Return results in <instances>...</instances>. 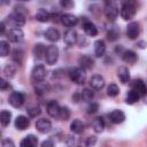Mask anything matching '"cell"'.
Wrapping results in <instances>:
<instances>
[{
	"mask_svg": "<svg viewBox=\"0 0 147 147\" xmlns=\"http://www.w3.org/2000/svg\"><path fill=\"white\" fill-rule=\"evenodd\" d=\"M86 110H87V114H94L95 111L99 110V105L96 102H91Z\"/></svg>",
	"mask_w": 147,
	"mask_h": 147,
	"instance_id": "obj_41",
	"label": "cell"
},
{
	"mask_svg": "<svg viewBox=\"0 0 147 147\" xmlns=\"http://www.w3.org/2000/svg\"><path fill=\"white\" fill-rule=\"evenodd\" d=\"M59 48L55 45H49L46 49V55H45V60L46 63L49 65H53L56 63L57 59H59Z\"/></svg>",
	"mask_w": 147,
	"mask_h": 147,
	"instance_id": "obj_5",
	"label": "cell"
},
{
	"mask_svg": "<svg viewBox=\"0 0 147 147\" xmlns=\"http://www.w3.org/2000/svg\"><path fill=\"white\" fill-rule=\"evenodd\" d=\"M34 91H36V94L38 95H44L45 93H47L49 91V86L48 84L44 83V82H39V83H36L34 85Z\"/></svg>",
	"mask_w": 147,
	"mask_h": 147,
	"instance_id": "obj_29",
	"label": "cell"
},
{
	"mask_svg": "<svg viewBox=\"0 0 147 147\" xmlns=\"http://www.w3.org/2000/svg\"><path fill=\"white\" fill-rule=\"evenodd\" d=\"M60 6L64 9H70L71 7H74V2L70 0H61L60 1Z\"/></svg>",
	"mask_w": 147,
	"mask_h": 147,
	"instance_id": "obj_42",
	"label": "cell"
},
{
	"mask_svg": "<svg viewBox=\"0 0 147 147\" xmlns=\"http://www.w3.org/2000/svg\"><path fill=\"white\" fill-rule=\"evenodd\" d=\"M118 37H119V30L117 29V26L110 28V30L107 32V39L109 41H116Z\"/></svg>",
	"mask_w": 147,
	"mask_h": 147,
	"instance_id": "obj_32",
	"label": "cell"
},
{
	"mask_svg": "<svg viewBox=\"0 0 147 147\" xmlns=\"http://www.w3.org/2000/svg\"><path fill=\"white\" fill-rule=\"evenodd\" d=\"M5 30H6V22H1V24H0V32H1V34H3L5 33Z\"/></svg>",
	"mask_w": 147,
	"mask_h": 147,
	"instance_id": "obj_49",
	"label": "cell"
},
{
	"mask_svg": "<svg viewBox=\"0 0 147 147\" xmlns=\"http://www.w3.org/2000/svg\"><path fill=\"white\" fill-rule=\"evenodd\" d=\"M67 142H68V145H69V146H72V145H74V142H75V139H74L72 137L68 136V137H67Z\"/></svg>",
	"mask_w": 147,
	"mask_h": 147,
	"instance_id": "obj_51",
	"label": "cell"
},
{
	"mask_svg": "<svg viewBox=\"0 0 147 147\" xmlns=\"http://www.w3.org/2000/svg\"><path fill=\"white\" fill-rule=\"evenodd\" d=\"M6 22L9 23L10 25L15 26V28H21V26H23L25 24V16L14 11V13H11V14H9L7 16Z\"/></svg>",
	"mask_w": 147,
	"mask_h": 147,
	"instance_id": "obj_4",
	"label": "cell"
},
{
	"mask_svg": "<svg viewBox=\"0 0 147 147\" xmlns=\"http://www.w3.org/2000/svg\"><path fill=\"white\" fill-rule=\"evenodd\" d=\"M96 144V137L95 136H90L85 140V147H93Z\"/></svg>",
	"mask_w": 147,
	"mask_h": 147,
	"instance_id": "obj_40",
	"label": "cell"
},
{
	"mask_svg": "<svg viewBox=\"0 0 147 147\" xmlns=\"http://www.w3.org/2000/svg\"><path fill=\"white\" fill-rule=\"evenodd\" d=\"M47 114L51 116V117H55V118H59V115H60V111H61V107L60 105L57 103V101L55 100H51L48 103H47Z\"/></svg>",
	"mask_w": 147,
	"mask_h": 147,
	"instance_id": "obj_13",
	"label": "cell"
},
{
	"mask_svg": "<svg viewBox=\"0 0 147 147\" xmlns=\"http://www.w3.org/2000/svg\"><path fill=\"white\" fill-rule=\"evenodd\" d=\"M7 38H8L9 41L17 44V42L23 41V39H24V33H23L22 29H20V28H13V29H10V30L7 32Z\"/></svg>",
	"mask_w": 147,
	"mask_h": 147,
	"instance_id": "obj_8",
	"label": "cell"
},
{
	"mask_svg": "<svg viewBox=\"0 0 147 147\" xmlns=\"http://www.w3.org/2000/svg\"><path fill=\"white\" fill-rule=\"evenodd\" d=\"M108 116H109V121L111 123H114V124L123 123L124 119H125V114L119 109H115V110L110 111V114Z\"/></svg>",
	"mask_w": 147,
	"mask_h": 147,
	"instance_id": "obj_15",
	"label": "cell"
},
{
	"mask_svg": "<svg viewBox=\"0 0 147 147\" xmlns=\"http://www.w3.org/2000/svg\"><path fill=\"white\" fill-rule=\"evenodd\" d=\"M40 147H54V144L51 139H47V140H44L40 145Z\"/></svg>",
	"mask_w": 147,
	"mask_h": 147,
	"instance_id": "obj_46",
	"label": "cell"
},
{
	"mask_svg": "<svg viewBox=\"0 0 147 147\" xmlns=\"http://www.w3.org/2000/svg\"><path fill=\"white\" fill-rule=\"evenodd\" d=\"M29 125H30V119H29L26 116L20 115V116L16 117V119H15V127H16L17 130L23 131V130L28 129Z\"/></svg>",
	"mask_w": 147,
	"mask_h": 147,
	"instance_id": "obj_19",
	"label": "cell"
},
{
	"mask_svg": "<svg viewBox=\"0 0 147 147\" xmlns=\"http://www.w3.org/2000/svg\"><path fill=\"white\" fill-rule=\"evenodd\" d=\"M139 34H140V24L138 22L129 23V25L126 26V36L129 37V39L134 40L139 37Z\"/></svg>",
	"mask_w": 147,
	"mask_h": 147,
	"instance_id": "obj_9",
	"label": "cell"
},
{
	"mask_svg": "<svg viewBox=\"0 0 147 147\" xmlns=\"http://www.w3.org/2000/svg\"><path fill=\"white\" fill-rule=\"evenodd\" d=\"M44 36L47 40L49 41H57L60 39V32L57 29L55 28H48L45 32H44Z\"/></svg>",
	"mask_w": 147,
	"mask_h": 147,
	"instance_id": "obj_22",
	"label": "cell"
},
{
	"mask_svg": "<svg viewBox=\"0 0 147 147\" xmlns=\"http://www.w3.org/2000/svg\"><path fill=\"white\" fill-rule=\"evenodd\" d=\"M49 18H51V14H49V11L47 9L39 8L37 10V13H36V20L37 21H39L41 23H46V22L49 21Z\"/></svg>",
	"mask_w": 147,
	"mask_h": 147,
	"instance_id": "obj_24",
	"label": "cell"
},
{
	"mask_svg": "<svg viewBox=\"0 0 147 147\" xmlns=\"http://www.w3.org/2000/svg\"><path fill=\"white\" fill-rule=\"evenodd\" d=\"M46 77V68L42 64H37L33 67L32 71H31V79L34 83H39L42 82Z\"/></svg>",
	"mask_w": 147,
	"mask_h": 147,
	"instance_id": "obj_6",
	"label": "cell"
},
{
	"mask_svg": "<svg viewBox=\"0 0 147 147\" xmlns=\"http://www.w3.org/2000/svg\"><path fill=\"white\" fill-rule=\"evenodd\" d=\"M72 100H74L75 102H78L79 100H82V96H80V93H75V94L72 95Z\"/></svg>",
	"mask_w": 147,
	"mask_h": 147,
	"instance_id": "obj_48",
	"label": "cell"
},
{
	"mask_svg": "<svg viewBox=\"0 0 147 147\" xmlns=\"http://www.w3.org/2000/svg\"><path fill=\"white\" fill-rule=\"evenodd\" d=\"M37 145H38V139L33 134L26 136L20 142V147H37Z\"/></svg>",
	"mask_w": 147,
	"mask_h": 147,
	"instance_id": "obj_20",
	"label": "cell"
},
{
	"mask_svg": "<svg viewBox=\"0 0 147 147\" xmlns=\"http://www.w3.org/2000/svg\"><path fill=\"white\" fill-rule=\"evenodd\" d=\"M46 49H47V47H46L44 44H41V42L36 44L34 47H33V55H34V57L38 59V60L45 57V55H46Z\"/></svg>",
	"mask_w": 147,
	"mask_h": 147,
	"instance_id": "obj_23",
	"label": "cell"
},
{
	"mask_svg": "<svg viewBox=\"0 0 147 147\" xmlns=\"http://www.w3.org/2000/svg\"><path fill=\"white\" fill-rule=\"evenodd\" d=\"M122 60L125 62V63H129V64H133L137 62L138 60V55L136 52L131 51V49H126L122 53Z\"/></svg>",
	"mask_w": 147,
	"mask_h": 147,
	"instance_id": "obj_18",
	"label": "cell"
},
{
	"mask_svg": "<svg viewBox=\"0 0 147 147\" xmlns=\"http://www.w3.org/2000/svg\"><path fill=\"white\" fill-rule=\"evenodd\" d=\"M131 90L136 91L139 94L140 98H144V96L147 95V85L140 78H136V79L132 80V83H131Z\"/></svg>",
	"mask_w": 147,
	"mask_h": 147,
	"instance_id": "obj_7",
	"label": "cell"
},
{
	"mask_svg": "<svg viewBox=\"0 0 147 147\" xmlns=\"http://www.w3.org/2000/svg\"><path fill=\"white\" fill-rule=\"evenodd\" d=\"M10 119H11V113L9 110H1L0 113V122L3 126H7L9 123H10Z\"/></svg>",
	"mask_w": 147,
	"mask_h": 147,
	"instance_id": "obj_30",
	"label": "cell"
},
{
	"mask_svg": "<svg viewBox=\"0 0 147 147\" xmlns=\"http://www.w3.org/2000/svg\"><path fill=\"white\" fill-rule=\"evenodd\" d=\"M136 13H137V6L133 1H125V2L122 3L119 14H121V17L123 20L129 21V20L133 18Z\"/></svg>",
	"mask_w": 147,
	"mask_h": 147,
	"instance_id": "obj_1",
	"label": "cell"
},
{
	"mask_svg": "<svg viewBox=\"0 0 147 147\" xmlns=\"http://www.w3.org/2000/svg\"><path fill=\"white\" fill-rule=\"evenodd\" d=\"M70 130H71V132L76 133V134L83 133L85 130V124L80 119H74L70 124Z\"/></svg>",
	"mask_w": 147,
	"mask_h": 147,
	"instance_id": "obj_26",
	"label": "cell"
},
{
	"mask_svg": "<svg viewBox=\"0 0 147 147\" xmlns=\"http://www.w3.org/2000/svg\"><path fill=\"white\" fill-rule=\"evenodd\" d=\"M107 93H108L109 96L115 98V96L118 95V93H119V88H118V86H117L115 83H110L109 86H108V88H107Z\"/></svg>",
	"mask_w": 147,
	"mask_h": 147,
	"instance_id": "obj_37",
	"label": "cell"
},
{
	"mask_svg": "<svg viewBox=\"0 0 147 147\" xmlns=\"http://www.w3.org/2000/svg\"><path fill=\"white\" fill-rule=\"evenodd\" d=\"M63 39H64V42H65L67 45L72 46V45H75V44L77 42V40H78V34H77V32H76L75 29L69 28V29H67V30L64 31Z\"/></svg>",
	"mask_w": 147,
	"mask_h": 147,
	"instance_id": "obj_11",
	"label": "cell"
},
{
	"mask_svg": "<svg viewBox=\"0 0 147 147\" xmlns=\"http://www.w3.org/2000/svg\"><path fill=\"white\" fill-rule=\"evenodd\" d=\"M118 13H119V9H118V6L115 1H107L106 2V5H105V15H106L108 21L114 22L117 18Z\"/></svg>",
	"mask_w": 147,
	"mask_h": 147,
	"instance_id": "obj_3",
	"label": "cell"
},
{
	"mask_svg": "<svg viewBox=\"0 0 147 147\" xmlns=\"http://www.w3.org/2000/svg\"><path fill=\"white\" fill-rule=\"evenodd\" d=\"M80 96H82V100L88 102V101H91V100L93 99L94 92H93V90H91V88H84V90L80 92Z\"/></svg>",
	"mask_w": 147,
	"mask_h": 147,
	"instance_id": "obj_33",
	"label": "cell"
},
{
	"mask_svg": "<svg viewBox=\"0 0 147 147\" xmlns=\"http://www.w3.org/2000/svg\"><path fill=\"white\" fill-rule=\"evenodd\" d=\"M69 75V78L71 82L80 85V84H84L85 80H86V74H85V70L80 67H76V68H71L68 72Z\"/></svg>",
	"mask_w": 147,
	"mask_h": 147,
	"instance_id": "obj_2",
	"label": "cell"
},
{
	"mask_svg": "<svg viewBox=\"0 0 147 147\" xmlns=\"http://www.w3.org/2000/svg\"><path fill=\"white\" fill-rule=\"evenodd\" d=\"M36 129L40 132V133H47L51 131L52 129V123L49 119L46 118H40L36 122Z\"/></svg>",
	"mask_w": 147,
	"mask_h": 147,
	"instance_id": "obj_14",
	"label": "cell"
},
{
	"mask_svg": "<svg viewBox=\"0 0 147 147\" xmlns=\"http://www.w3.org/2000/svg\"><path fill=\"white\" fill-rule=\"evenodd\" d=\"M117 77L119 78V80L124 84H126L129 80H130V72H129V69L124 65L119 67L117 69Z\"/></svg>",
	"mask_w": 147,
	"mask_h": 147,
	"instance_id": "obj_27",
	"label": "cell"
},
{
	"mask_svg": "<svg viewBox=\"0 0 147 147\" xmlns=\"http://www.w3.org/2000/svg\"><path fill=\"white\" fill-rule=\"evenodd\" d=\"M23 55H24L23 51L16 48V49H14V52H13V60H14L18 65H21L22 62H23Z\"/></svg>",
	"mask_w": 147,
	"mask_h": 147,
	"instance_id": "obj_36",
	"label": "cell"
},
{
	"mask_svg": "<svg viewBox=\"0 0 147 147\" xmlns=\"http://www.w3.org/2000/svg\"><path fill=\"white\" fill-rule=\"evenodd\" d=\"M146 46H147V42H146V41H144V40H141V41H138V42H137V47H139V48H142V49H144Z\"/></svg>",
	"mask_w": 147,
	"mask_h": 147,
	"instance_id": "obj_47",
	"label": "cell"
},
{
	"mask_svg": "<svg viewBox=\"0 0 147 147\" xmlns=\"http://www.w3.org/2000/svg\"><path fill=\"white\" fill-rule=\"evenodd\" d=\"M78 39L80 40V41H79V47H85V45H86V42H87L86 39H85V38H79V37H78Z\"/></svg>",
	"mask_w": 147,
	"mask_h": 147,
	"instance_id": "obj_50",
	"label": "cell"
},
{
	"mask_svg": "<svg viewBox=\"0 0 147 147\" xmlns=\"http://www.w3.org/2000/svg\"><path fill=\"white\" fill-rule=\"evenodd\" d=\"M8 102L13 107L20 108L24 103V94L22 92H11L9 98H8Z\"/></svg>",
	"mask_w": 147,
	"mask_h": 147,
	"instance_id": "obj_10",
	"label": "cell"
},
{
	"mask_svg": "<svg viewBox=\"0 0 147 147\" xmlns=\"http://www.w3.org/2000/svg\"><path fill=\"white\" fill-rule=\"evenodd\" d=\"M15 11L16 13H18V14H22V15H26V13H28V10H26V8L25 7H23V6H16L15 7Z\"/></svg>",
	"mask_w": 147,
	"mask_h": 147,
	"instance_id": "obj_45",
	"label": "cell"
},
{
	"mask_svg": "<svg viewBox=\"0 0 147 147\" xmlns=\"http://www.w3.org/2000/svg\"><path fill=\"white\" fill-rule=\"evenodd\" d=\"M106 53V44L103 40H96L94 42V55L96 57H102Z\"/></svg>",
	"mask_w": 147,
	"mask_h": 147,
	"instance_id": "obj_25",
	"label": "cell"
},
{
	"mask_svg": "<svg viewBox=\"0 0 147 147\" xmlns=\"http://www.w3.org/2000/svg\"><path fill=\"white\" fill-rule=\"evenodd\" d=\"M1 147H15V145L10 139H3L1 141Z\"/></svg>",
	"mask_w": 147,
	"mask_h": 147,
	"instance_id": "obj_43",
	"label": "cell"
},
{
	"mask_svg": "<svg viewBox=\"0 0 147 147\" xmlns=\"http://www.w3.org/2000/svg\"><path fill=\"white\" fill-rule=\"evenodd\" d=\"M83 29L85 31V33L90 37H94L98 34V28L95 26V24L88 20H85L83 23Z\"/></svg>",
	"mask_w": 147,
	"mask_h": 147,
	"instance_id": "obj_17",
	"label": "cell"
},
{
	"mask_svg": "<svg viewBox=\"0 0 147 147\" xmlns=\"http://www.w3.org/2000/svg\"><path fill=\"white\" fill-rule=\"evenodd\" d=\"M16 72V67L13 64V63H7L5 67H3V74L5 76L7 77H13Z\"/></svg>",
	"mask_w": 147,
	"mask_h": 147,
	"instance_id": "obj_35",
	"label": "cell"
},
{
	"mask_svg": "<svg viewBox=\"0 0 147 147\" xmlns=\"http://www.w3.org/2000/svg\"><path fill=\"white\" fill-rule=\"evenodd\" d=\"M60 21H61V23H62L64 26H68V28L75 26V25L78 23V18H77L75 15L69 14V13L62 14V15L60 16Z\"/></svg>",
	"mask_w": 147,
	"mask_h": 147,
	"instance_id": "obj_12",
	"label": "cell"
},
{
	"mask_svg": "<svg viewBox=\"0 0 147 147\" xmlns=\"http://www.w3.org/2000/svg\"><path fill=\"white\" fill-rule=\"evenodd\" d=\"M8 87H10L9 83H8L5 78H1V79H0V88H1L2 91H5V90H7Z\"/></svg>",
	"mask_w": 147,
	"mask_h": 147,
	"instance_id": "obj_44",
	"label": "cell"
},
{
	"mask_svg": "<svg viewBox=\"0 0 147 147\" xmlns=\"http://www.w3.org/2000/svg\"><path fill=\"white\" fill-rule=\"evenodd\" d=\"M26 111H28V115H29L30 117H37V116H39L40 113H41L40 107H38V106H32V107L28 108Z\"/></svg>",
	"mask_w": 147,
	"mask_h": 147,
	"instance_id": "obj_38",
	"label": "cell"
},
{
	"mask_svg": "<svg viewBox=\"0 0 147 147\" xmlns=\"http://www.w3.org/2000/svg\"><path fill=\"white\" fill-rule=\"evenodd\" d=\"M139 94L136 92V91H133V90H130L129 92H127V94H126V99H125V101H126V103L127 105H133V103H136L138 100H139Z\"/></svg>",
	"mask_w": 147,
	"mask_h": 147,
	"instance_id": "obj_31",
	"label": "cell"
},
{
	"mask_svg": "<svg viewBox=\"0 0 147 147\" xmlns=\"http://www.w3.org/2000/svg\"><path fill=\"white\" fill-rule=\"evenodd\" d=\"M92 127H93V130L96 133H101L103 131V129H105V119L101 116L100 117H96L93 121V123H92Z\"/></svg>",
	"mask_w": 147,
	"mask_h": 147,
	"instance_id": "obj_28",
	"label": "cell"
},
{
	"mask_svg": "<svg viewBox=\"0 0 147 147\" xmlns=\"http://www.w3.org/2000/svg\"><path fill=\"white\" fill-rule=\"evenodd\" d=\"M78 63L80 65V68H83L84 70L85 69H92L93 65H94V61L91 56L88 55H82L78 60Z\"/></svg>",
	"mask_w": 147,
	"mask_h": 147,
	"instance_id": "obj_21",
	"label": "cell"
},
{
	"mask_svg": "<svg viewBox=\"0 0 147 147\" xmlns=\"http://www.w3.org/2000/svg\"><path fill=\"white\" fill-rule=\"evenodd\" d=\"M70 117V110L68 107H61V111L59 115V118L61 121H67Z\"/></svg>",
	"mask_w": 147,
	"mask_h": 147,
	"instance_id": "obj_39",
	"label": "cell"
},
{
	"mask_svg": "<svg viewBox=\"0 0 147 147\" xmlns=\"http://www.w3.org/2000/svg\"><path fill=\"white\" fill-rule=\"evenodd\" d=\"M90 85H91L92 90H96V91L102 90L105 86V79L100 75H94L90 79Z\"/></svg>",
	"mask_w": 147,
	"mask_h": 147,
	"instance_id": "obj_16",
	"label": "cell"
},
{
	"mask_svg": "<svg viewBox=\"0 0 147 147\" xmlns=\"http://www.w3.org/2000/svg\"><path fill=\"white\" fill-rule=\"evenodd\" d=\"M9 42L6 41V40H1L0 41V55L2 57H6L8 54H9Z\"/></svg>",
	"mask_w": 147,
	"mask_h": 147,
	"instance_id": "obj_34",
	"label": "cell"
}]
</instances>
